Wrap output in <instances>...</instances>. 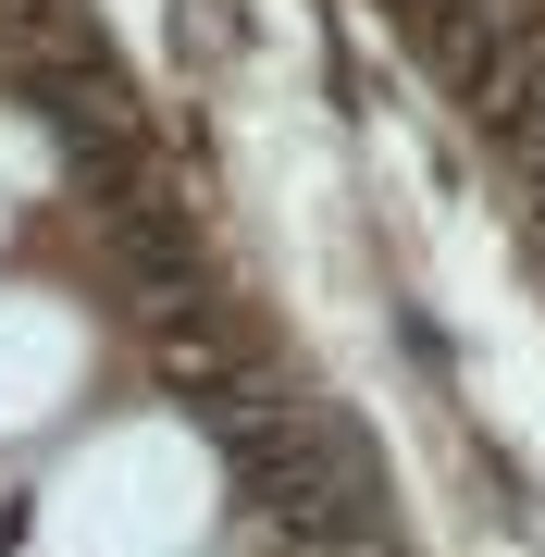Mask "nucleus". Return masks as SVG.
Returning <instances> with one entry per match:
<instances>
[{
  "label": "nucleus",
  "mask_w": 545,
  "mask_h": 557,
  "mask_svg": "<svg viewBox=\"0 0 545 557\" xmlns=\"http://www.w3.org/2000/svg\"><path fill=\"white\" fill-rule=\"evenodd\" d=\"M25 100H38V124H50V137L87 161V174L137 149V100H124V75H112V62L87 50V38H50V50H25Z\"/></svg>",
  "instance_id": "obj_1"
}]
</instances>
